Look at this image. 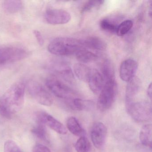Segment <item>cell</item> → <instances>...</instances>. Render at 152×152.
Instances as JSON below:
<instances>
[{
  "mask_svg": "<svg viewBox=\"0 0 152 152\" xmlns=\"http://www.w3.org/2000/svg\"><path fill=\"white\" fill-rule=\"evenodd\" d=\"M26 85L23 81L15 83L0 98V114L11 119L22 109L24 104Z\"/></svg>",
  "mask_w": 152,
  "mask_h": 152,
  "instance_id": "cell-1",
  "label": "cell"
},
{
  "mask_svg": "<svg viewBox=\"0 0 152 152\" xmlns=\"http://www.w3.org/2000/svg\"><path fill=\"white\" fill-rule=\"evenodd\" d=\"M84 48L82 40L68 37H58L49 43L48 50L56 56H68L76 54Z\"/></svg>",
  "mask_w": 152,
  "mask_h": 152,
  "instance_id": "cell-2",
  "label": "cell"
},
{
  "mask_svg": "<svg viewBox=\"0 0 152 152\" xmlns=\"http://www.w3.org/2000/svg\"><path fill=\"white\" fill-rule=\"evenodd\" d=\"M117 86L115 81L104 83L98 99L97 106L101 111L108 110L116 99Z\"/></svg>",
  "mask_w": 152,
  "mask_h": 152,
  "instance_id": "cell-3",
  "label": "cell"
},
{
  "mask_svg": "<svg viewBox=\"0 0 152 152\" xmlns=\"http://www.w3.org/2000/svg\"><path fill=\"white\" fill-rule=\"evenodd\" d=\"M30 52L24 48L15 46H0V64L21 61L29 57Z\"/></svg>",
  "mask_w": 152,
  "mask_h": 152,
  "instance_id": "cell-4",
  "label": "cell"
},
{
  "mask_svg": "<svg viewBox=\"0 0 152 152\" xmlns=\"http://www.w3.org/2000/svg\"><path fill=\"white\" fill-rule=\"evenodd\" d=\"M126 109L132 118L137 122H146L152 119V107L148 102H134L126 107Z\"/></svg>",
  "mask_w": 152,
  "mask_h": 152,
  "instance_id": "cell-5",
  "label": "cell"
},
{
  "mask_svg": "<svg viewBox=\"0 0 152 152\" xmlns=\"http://www.w3.org/2000/svg\"><path fill=\"white\" fill-rule=\"evenodd\" d=\"M27 88L30 95L40 104L50 106L53 104L52 96L39 83L34 81L30 82L27 84Z\"/></svg>",
  "mask_w": 152,
  "mask_h": 152,
  "instance_id": "cell-6",
  "label": "cell"
},
{
  "mask_svg": "<svg viewBox=\"0 0 152 152\" xmlns=\"http://www.w3.org/2000/svg\"><path fill=\"white\" fill-rule=\"evenodd\" d=\"M46 84L50 91L57 97L72 99L74 95L73 91L59 80L53 77L48 78Z\"/></svg>",
  "mask_w": 152,
  "mask_h": 152,
  "instance_id": "cell-7",
  "label": "cell"
},
{
  "mask_svg": "<svg viewBox=\"0 0 152 152\" xmlns=\"http://www.w3.org/2000/svg\"><path fill=\"white\" fill-rule=\"evenodd\" d=\"M44 18L50 24H65L71 20L70 14L66 10L61 9H51L48 10L44 14Z\"/></svg>",
  "mask_w": 152,
  "mask_h": 152,
  "instance_id": "cell-8",
  "label": "cell"
},
{
  "mask_svg": "<svg viewBox=\"0 0 152 152\" xmlns=\"http://www.w3.org/2000/svg\"><path fill=\"white\" fill-rule=\"evenodd\" d=\"M36 120L37 123H43L58 134L65 135L67 133V130L64 125L47 113L39 112L36 115Z\"/></svg>",
  "mask_w": 152,
  "mask_h": 152,
  "instance_id": "cell-9",
  "label": "cell"
},
{
  "mask_svg": "<svg viewBox=\"0 0 152 152\" xmlns=\"http://www.w3.org/2000/svg\"><path fill=\"white\" fill-rule=\"evenodd\" d=\"M107 134V129L105 125L100 122L94 123L90 130L91 141L96 148L103 147L105 142Z\"/></svg>",
  "mask_w": 152,
  "mask_h": 152,
  "instance_id": "cell-10",
  "label": "cell"
},
{
  "mask_svg": "<svg viewBox=\"0 0 152 152\" xmlns=\"http://www.w3.org/2000/svg\"><path fill=\"white\" fill-rule=\"evenodd\" d=\"M138 64L135 60L127 59L122 62L120 67V76L123 81L129 82L135 77Z\"/></svg>",
  "mask_w": 152,
  "mask_h": 152,
  "instance_id": "cell-11",
  "label": "cell"
},
{
  "mask_svg": "<svg viewBox=\"0 0 152 152\" xmlns=\"http://www.w3.org/2000/svg\"><path fill=\"white\" fill-rule=\"evenodd\" d=\"M141 86V81L135 76L128 82L125 91L126 107L134 102V99L137 95Z\"/></svg>",
  "mask_w": 152,
  "mask_h": 152,
  "instance_id": "cell-12",
  "label": "cell"
},
{
  "mask_svg": "<svg viewBox=\"0 0 152 152\" xmlns=\"http://www.w3.org/2000/svg\"><path fill=\"white\" fill-rule=\"evenodd\" d=\"M88 82L91 90L96 94H99L104 84L102 74L96 69L91 70Z\"/></svg>",
  "mask_w": 152,
  "mask_h": 152,
  "instance_id": "cell-13",
  "label": "cell"
},
{
  "mask_svg": "<svg viewBox=\"0 0 152 152\" xmlns=\"http://www.w3.org/2000/svg\"><path fill=\"white\" fill-rule=\"evenodd\" d=\"M66 128L72 134L77 137H85L86 132L75 117H69L66 121Z\"/></svg>",
  "mask_w": 152,
  "mask_h": 152,
  "instance_id": "cell-14",
  "label": "cell"
},
{
  "mask_svg": "<svg viewBox=\"0 0 152 152\" xmlns=\"http://www.w3.org/2000/svg\"><path fill=\"white\" fill-rule=\"evenodd\" d=\"M82 41L84 48H88L97 50H104L107 48L106 42L98 37H89Z\"/></svg>",
  "mask_w": 152,
  "mask_h": 152,
  "instance_id": "cell-15",
  "label": "cell"
},
{
  "mask_svg": "<svg viewBox=\"0 0 152 152\" xmlns=\"http://www.w3.org/2000/svg\"><path fill=\"white\" fill-rule=\"evenodd\" d=\"M152 124H146L143 126L140 132L139 138L142 145L152 148Z\"/></svg>",
  "mask_w": 152,
  "mask_h": 152,
  "instance_id": "cell-16",
  "label": "cell"
},
{
  "mask_svg": "<svg viewBox=\"0 0 152 152\" xmlns=\"http://www.w3.org/2000/svg\"><path fill=\"white\" fill-rule=\"evenodd\" d=\"M90 67L81 63L76 64L74 66V71L79 80L84 82H88L91 73Z\"/></svg>",
  "mask_w": 152,
  "mask_h": 152,
  "instance_id": "cell-17",
  "label": "cell"
},
{
  "mask_svg": "<svg viewBox=\"0 0 152 152\" xmlns=\"http://www.w3.org/2000/svg\"><path fill=\"white\" fill-rule=\"evenodd\" d=\"M101 71L104 83L115 81L114 68L112 62L105 60L102 64Z\"/></svg>",
  "mask_w": 152,
  "mask_h": 152,
  "instance_id": "cell-18",
  "label": "cell"
},
{
  "mask_svg": "<svg viewBox=\"0 0 152 152\" xmlns=\"http://www.w3.org/2000/svg\"><path fill=\"white\" fill-rule=\"evenodd\" d=\"M3 9L9 14H15L22 10L23 3L21 1H5L2 3Z\"/></svg>",
  "mask_w": 152,
  "mask_h": 152,
  "instance_id": "cell-19",
  "label": "cell"
},
{
  "mask_svg": "<svg viewBox=\"0 0 152 152\" xmlns=\"http://www.w3.org/2000/svg\"><path fill=\"white\" fill-rule=\"evenodd\" d=\"M75 55L77 60L82 64L93 63L98 58V56L93 52L83 49L79 50Z\"/></svg>",
  "mask_w": 152,
  "mask_h": 152,
  "instance_id": "cell-20",
  "label": "cell"
},
{
  "mask_svg": "<svg viewBox=\"0 0 152 152\" xmlns=\"http://www.w3.org/2000/svg\"><path fill=\"white\" fill-rule=\"evenodd\" d=\"M73 109L78 111H88L92 108L93 104L91 101L83 100L80 98L71 99L70 103Z\"/></svg>",
  "mask_w": 152,
  "mask_h": 152,
  "instance_id": "cell-21",
  "label": "cell"
},
{
  "mask_svg": "<svg viewBox=\"0 0 152 152\" xmlns=\"http://www.w3.org/2000/svg\"><path fill=\"white\" fill-rule=\"evenodd\" d=\"M31 132L39 139L45 142H49L48 135L46 125L43 123H37V125L32 129Z\"/></svg>",
  "mask_w": 152,
  "mask_h": 152,
  "instance_id": "cell-22",
  "label": "cell"
},
{
  "mask_svg": "<svg viewBox=\"0 0 152 152\" xmlns=\"http://www.w3.org/2000/svg\"><path fill=\"white\" fill-rule=\"evenodd\" d=\"M75 147L77 152H90L91 149L90 142L86 137H80Z\"/></svg>",
  "mask_w": 152,
  "mask_h": 152,
  "instance_id": "cell-23",
  "label": "cell"
},
{
  "mask_svg": "<svg viewBox=\"0 0 152 152\" xmlns=\"http://www.w3.org/2000/svg\"><path fill=\"white\" fill-rule=\"evenodd\" d=\"M133 26V23L131 20L124 21L117 26L116 34L118 36H123L129 32Z\"/></svg>",
  "mask_w": 152,
  "mask_h": 152,
  "instance_id": "cell-24",
  "label": "cell"
},
{
  "mask_svg": "<svg viewBox=\"0 0 152 152\" xmlns=\"http://www.w3.org/2000/svg\"><path fill=\"white\" fill-rule=\"evenodd\" d=\"M100 26L103 31L110 33H116L117 26L116 24L113 23L108 19H103L100 22Z\"/></svg>",
  "mask_w": 152,
  "mask_h": 152,
  "instance_id": "cell-25",
  "label": "cell"
},
{
  "mask_svg": "<svg viewBox=\"0 0 152 152\" xmlns=\"http://www.w3.org/2000/svg\"><path fill=\"white\" fill-rule=\"evenodd\" d=\"M104 1H87L82 9V13L89 12L96 8L99 7L104 4Z\"/></svg>",
  "mask_w": 152,
  "mask_h": 152,
  "instance_id": "cell-26",
  "label": "cell"
},
{
  "mask_svg": "<svg viewBox=\"0 0 152 152\" xmlns=\"http://www.w3.org/2000/svg\"><path fill=\"white\" fill-rule=\"evenodd\" d=\"M4 152H22V151L15 141L8 140L4 144Z\"/></svg>",
  "mask_w": 152,
  "mask_h": 152,
  "instance_id": "cell-27",
  "label": "cell"
},
{
  "mask_svg": "<svg viewBox=\"0 0 152 152\" xmlns=\"http://www.w3.org/2000/svg\"><path fill=\"white\" fill-rule=\"evenodd\" d=\"M59 74L60 75L62 78L66 81L69 83H72L74 81V75L70 67H64L59 72Z\"/></svg>",
  "mask_w": 152,
  "mask_h": 152,
  "instance_id": "cell-28",
  "label": "cell"
},
{
  "mask_svg": "<svg viewBox=\"0 0 152 152\" xmlns=\"http://www.w3.org/2000/svg\"><path fill=\"white\" fill-rule=\"evenodd\" d=\"M33 152H51L46 146L41 144H37L34 146Z\"/></svg>",
  "mask_w": 152,
  "mask_h": 152,
  "instance_id": "cell-29",
  "label": "cell"
},
{
  "mask_svg": "<svg viewBox=\"0 0 152 152\" xmlns=\"http://www.w3.org/2000/svg\"><path fill=\"white\" fill-rule=\"evenodd\" d=\"M34 34L35 36L36 39H37V42L40 46H42L44 44V39L41 33L39 31L37 30H34L33 31Z\"/></svg>",
  "mask_w": 152,
  "mask_h": 152,
  "instance_id": "cell-30",
  "label": "cell"
},
{
  "mask_svg": "<svg viewBox=\"0 0 152 152\" xmlns=\"http://www.w3.org/2000/svg\"><path fill=\"white\" fill-rule=\"evenodd\" d=\"M152 83H150L148 87L147 90V93L148 96L149 98L150 99H152Z\"/></svg>",
  "mask_w": 152,
  "mask_h": 152,
  "instance_id": "cell-31",
  "label": "cell"
}]
</instances>
